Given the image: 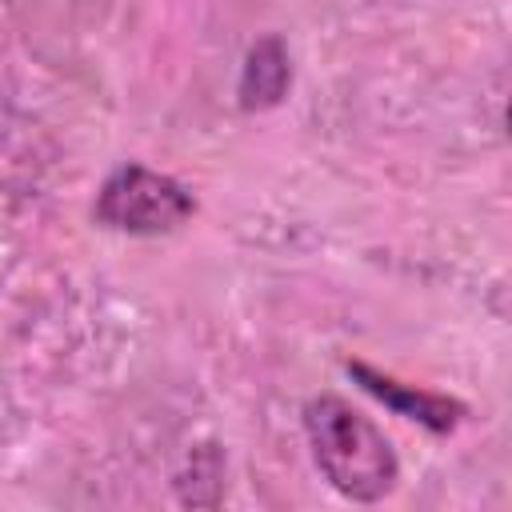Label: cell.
Masks as SVG:
<instances>
[{
  "mask_svg": "<svg viewBox=\"0 0 512 512\" xmlns=\"http://www.w3.org/2000/svg\"><path fill=\"white\" fill-rule=\"evenodd\" d=\"M304 436L324 480L356 504L384 500L400 480V460L392 440L344 396L320 392L304 404Z\"/></svg>",
  "mask_w": 512,
  "mask_h": 512,
  "instance_id": "6da1fadb",
  "label": "cell"
},
{
  "mask_svg": "<svg viewBox=\"0 0 512 512\" xmlns=\"http://www.w3.org/2000/svg\"><path fill=\"white\" fill-rule=\"evenodd\" d=\"M96 220L128 236H164L196 216L192 192L144 164H120L96 192Z\"/></svg>",
  "mask_w": 512,
  "mask_h": 512,
  "instance_id": "7a4b0ae2",
  "label": "cell"
},
{
  "mask_svg": "<svg viewBox=\"0 0 512 512\" xmlns=\"http://www.w3.org/2000/svg\"><path fill=\"white\" fill-rule=\"evenodd\" d=\"M348 376H352L368 396H376L380 404H388L396 416L416 420V424H424L428 432H452V428L460 424V416H464V404H460V400H452V396H444V392L416 388V384H400L396 376L376 372V368L364 364V360H348Z\"/></svg>",
  "mask_w": 512,
  "mask_h": 512,
  "instance_id": "3957f363",
  "label": "cell"
},
{
  "mask_svg": "<svg viewBox=\"0 0 512 512\" xmlns=\"http://www.w3.org/2000/svg\"><path fill=\"white\" fill-rule=\"evenodd\" d=\"M292 84V64H288V48L280 36H264L248 48L244 56V72H240V108L244 112H264L272 104L284 100Z\"/></svg>",
  "mask_w": 512,
  "mask_h": 512,
  "instance_id": "277c9868",
  "label": "cell"
}]
</instances>
